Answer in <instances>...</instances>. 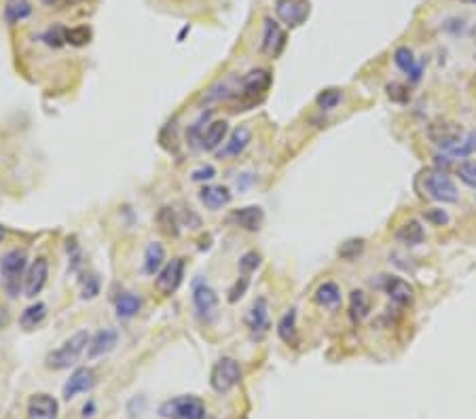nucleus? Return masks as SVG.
Returning <instances> with one entry per match:
<instances>
[{
	"instance_id": "nucleus-46",
	"label": "nucleus",
	"mask_w": 476,
	"mask_h": 419,
	"mask_svg": "<svg viewBox=\"0 0 476 419\" xmlns=\"http://www.w3.org/2000/svg\"><path fill=\"white\" fill-rule=\"evenodd\" d=\"M472 38H474V43H476V26L472 28Z\"/></svg>"
},
{
	"instance_id": "nucleus-42",
	"label": "nucleus",
	"mask_w": 476,
	"mask_h": 419,
	"mask_svg": "<svg viewBox=\"0 0 476 419\" xmlns=\"http://www.w3.org/2000/svg\"><path fill=\"white\" fill-rule=\"evenodd\" d=\"M426 218L430 220V222H434V225H444L447 220H449V216H447V212H442V210H428V214H426Z\"/></svg>"
},
{
	"instance_id": "nucleus-2",
	"label": "nucleus",
	"mask_w": 476,
	"mask_h": 419,
	"mask_svg": "<svg viewBox=\"0 0 476 419\" xmlns=\"http://www.w3.org/2000/svg\"><path fill=\"white\" fill-rule=\"evenodd\" d=\"M87 346H89V332L87 330L74 332L70 339L64 341L62 348H57L55 352L47 354V358H45L47 369H53V371L70 369L72 364L78 362V358L83 356V352L87 350Z\"/></svg>"
},
{
	"instance_id": "nucleus-40",
	"label": "nucleus",
	"mask_w": 476,
	"mask_h": 419,
	"mask_svg": "<svg viewBox=\"0 0 476 419\" xmlns=\"http://www.w3.org/2000/svg\"><path fill=\"white\" fill-rule=\"evenodd\" d=\"M248 284H250V278H248V276H241V278L235 282V286L229 290V301H231V303H235L237 299H241V297H244V292H246V288H248Z\"/></svg>"
},
{
	"instance_id": "nucleus-11",
	"label": "nucleus",
	"mask_w": 476,
	"mask_h": 419,
	"mask_svg": "<svg viewBox=\"0 0 476 419\" xmlns=\"http://www.w3.org/2000/svg\"><path fill=\"white\" fill-rule=\"evenodd\" d=\"M47 278H49V263H47L45 257H38L28 267L26 278H24V292H26V297L34 299L36 294H41V290L47 284Z\"/></svg>"
},
{
	"instance_id": "nucleus-6",
	"label": "nucleus",
	"mask_w": 476,
	"mask_h": 419,
	"mask_svg": "<svg viewBox=\"0 0 476 419\" xmlns=\"http://www.w3.org/2000/svg\"><path fill=\"white\" fill-rule=\"evenodd\" d=\"M463 129L459 123L451 121V119H434L428 125V138L434 146L442 148V150H451L461 142Z\"/></svg>"
},
{
	"instance_id": "nucleus-22",
	"label": "nucleus",
	"mask_w": 476,
	"mask_h": 419,
	"mask_svg": "<svg viewBox=\"0 0 476 419\" xmlns=\"http://www.w3.org/2000/svg\"><path fill=\"white\" fill-rule=\"evenodd\" d=\"M394 62H396V66H398L402 72H407V74L411 76L413 83L419 80V76H421V64L415 62L413 51H411L409 47H398L396 53H394Z\"/></svg>"
},
{
	"instance_id": "nucleus-15",
	"label": "nucleus",
	"mask_w": 476,
	"mask_h": 419,
	"mask_svg": "<svg viewBox=\"0 0 476 419\" xmlns=\"http://www.w3.org/2000/svg\"><path fill=\"white\" fill-rule=\"evenodd\" d=\"M269 87H271V72L269 70L256 68V70H250L241 78V92H244V96L256 98V96H262Z\"/></svg>"
},
{
	"instance_id": "nucleus-12",
	"label": "nucleus",
	"mask_w": 476,
	"mask_h": 419,
	"mask_svg": "<svg viewBox=\"0 0 476 419\" xmlns=\"http://www.w3.org/2000/svg\"><path fill=\"white\" fill-rule=\"evenodd\" d=\"M286 47V32L281 30V26L267 17L265 20V28H262V45L260 51L269 57H277L281 53V49Z\"/></svg>"
},
{
	"instance_id": "nucleus-21",
	"label": "nucleus",
	"mask_w": 476,
	"mask_h": 419,
	"mask_svg": "<svg viewBox=\"0 0 476 419\" xmlns=\"http://www.w3.org/2000/svg\"><path fill=\"white\" fill-rule=\"evenodd\" d=\"M229 134V123L227 121H212L208 129L202 136V146L206 150H216Z\"/></svg>"
},
{
	"instance_id": "nucleus-8",
	"label": "nucleus",
	"mask_w": 476,
	"mask_h": 419,
	"mask_svg": "<svg viewBox=\"0 0 476 419\" xmlns=\"http://www.w3.org/2000/svg\"><path fill=\"white\" fill-rule=\"evenodd\" d=\"M184 278V259H172L161 267V271L155 278V290L163 297H172Z\"/></svg>"
},
{
	"instance_id": "nucleus-35",
	"label": "nucleus",
	"mask_w": 476,
	"mask_h": 419,
	"mask_svg": "<svg viewBox=\"0 0 476 419\" xmlns=\"http://www.w3.org/2000/svg\"><path fill=\"white\" fill-rule=\"evenodd\" d=\"M457 176L463 185L476 189V159H470V161H463L459 167H457Z\"/></svg>"
},
{
	"instance_id": "nucleus-24",
	"label": "nucleus",
	"mask_w": 476,
	"mask_h": 419,
	"mask_svg": "<svg viewBox=\"0 0 476 419\" xmlns=\"http://www.w3.org/2000/svg\"><path fill=\"white\" fill-rule=\"evenodd\" d=\"M163 265H165V248L159 241L148 243L146 253H144V271L148 276H155L161 271Z\"/></svg>"
},
{
	"instance_id": "nucleus-23",
	"label": "nucleus",
	"mask_w": 476,
	"mask_h": 419,
	"mask_svg": "<svg viewBox=\"0 0 476 419\" xmlns=\"http://www.w3.org/2000/svg\"><path fill=\"white\" fill-rule=\"evenodd\" d=\"M5 22L7 24H20L24 20H28L32 15V5L28 3V0H7L5 3Z\"/></svg>"
},
{
	"instance_id": "nucleus-26",
	"label": "nucleus",
	"mask_w": 476,
	"mask_h": 419,
	"mask_svg": "<svg viewBox=\"0 0 476 419\" xmlns=\"http://www.w3.org/2000/svg\"><path fill=\"white\" fill-rule=\"evenodd\" d=\"M250 142H252L250 129H248V127H237V129L231 134V138H229V142H227V146H225V155H227V157H239V155L248 148Z\"/></svg>"
},
{
	"instance_id": "nucleus-13",
	"label": "nucleus",
	"mask_w": 476,
	"mask_h": 419,
	"mask_svg": "<svg viewBox=\"0 0 476 419\" xmlns=\"http://www.w3.org/2000/svg\"><path fill=\"white\" fill-rule=\"evenodd\" d=\"M59 402L51 394H34L28 400V419H57Z\"/></svg>"
},
{
	"instance_id": "nucleus-36",
	"label": "nucleus",
	"mask_w": 476,
	"mask_h": 419,
	"mask_svg": "<svg viewBox=\"0 0 476 419\" xmlns=\"http://www.w3.org/2000/svg\"><path fill=\"white\" fill-rule=\"evenodd\" d=\"M476 152V129L468 134V138L463 142H459V146L451 148V157H468Z\"/></svg>"
},
{
	"instance_id": "nucleus-27",
	"label": "nucleus",
	"mask_w": 476,
	"mask_h": 419,
	"mask_svg": "<svg viewBox=\"0 0 476 419\" xmlns=\"http://www.w3.org/2000/svg\"><path fill=\"white\" fill-rule=\"evenodd\" d=\"M316 303L320 307L326 309H335L341 303V288L335 282H324L318 290H316Z\"/></svg>"
},
{
	"instance_id": "nucleus-41",
	"label": "nucleus",
	"mask_w": 476,
	"mask_h": 419,
	"mask_svg": "<svg viewBox=\"0 0 476 419\" xmlns=\"http://www.w3.org/2000/svg\"><path fill=\"white\" fill-rule=\"evenodd\" d=\"M216 176V170L212 165H206V167H200V170H195L193 174H190V178H193L195 183H202V180H212Z\"/></svg>"
},
{
	"instance_id": "nucleus-38",
	"label": "nucleus",
	"mask_w": 476,
	"mask_h": 419,
	"mask_svg": "<svg viewBox=\"0 0 476 419\" xmlns=\"http://www.w3.org/2000/svg\"><path fill=\"white\" fill-rule=\"evenodd\" d=\"M66 30L64 28H59V26H53V28H49L45 34H43V41L49 45V47H62L64 43H66Z\"/></svg>"
},
{
	"instance_id": "nucleus-39",
	"label": "nucleus",
	"mask_w": 476,
	"mask_h": 419,
	"mask_svg": "<svg viewBox=\"0 0 476 419\" xmlns=\"http://www.w3.org/2000/svg\"><path fill=\"white\" fill-rule=\"evenodd\" d=\"M258 265H260V257L256 253H246L239 259V271H241V276H250L252 271H256Z\"/></svg>"
},
{
	"instance_id": "nucleus-18",
	"label": "nucleus",
	"mask_w": 476,
	"mask_h": 419,
	"mask_svg": "<svg viewBox=\"0 0 476 419\" xmlns=\"http://www.w3.org/2000/svg\"><path fill=\"white\" fill-rule=\"evenodd\" d=\"M386 292H388V297H390L396 305H400V307H409V305H413V301H415V290H413V286H411L407 280L396 278V276H392V278L386 280Z\"/></svg>"
},
{
	"instance_id": "nucleus-14",
	"label": "nucleus",
	"mask_w": 476,
	"mask_h": 419,
	"mask_svg": "<svg viewBox=\"0 0 476 419\" xmlns=\"http://www.w3.org/2000/svg\"><path fill=\"white\" fill-rule=\"evenodd\" d=\"M93 385H95V373H93V369L80 367V369H76V371L70 375V379L66 381V385H64V398H66V400H72L76 394H85V392H89Z\"/></svg>"
},
{
	"instance_id": "nucleus-9",
	"label": "nucleus",
	"mask_w": 476,
	"mask_h": 419,
	"mask_svg": "<svg viewBox=\"0 0 476 419\" xmlns=\"http://www.w3.org/2000/svg\"><path fill=\"white\" fill-rule=\"evenodd\" d=\"M193 305H195L200 320L212 322L218 313V294L206 282H197L193 288Z\"/></svg>"
},
{
	"instance_id": "nucleus-29",
	"label": "nucleus",
	"mask_w": 476,
	"mask_h": 419,
	"mask_svg": "<svg viewBox=\"0 0 476 419\" xmlns=\"http://www.w3.org/2000/svg\"><path fill=\"white\" fill-rule=\"evenodd\" d=\"M368 311H370V301H368L366 292L354 290L349 294V318H351V322L354 324L362 322L368 315Z\"/></svg>"
},
{
	"instance_id": "nucleus-37",
	"label": "nucleus",
	"mask_w": 476,
	"mask_h": 419,
	"mask_svg": "<svg viewBox=\"0 0 476 419\" xmlns=\"http://www.w3.org/2000/svg\"><path fill=\"white\" fill-rule=\"evenodd\" d=\"M388 96L392 102H398V104H407L411 94H409V87L407 85H400V83H390L388 85Z\"/></svg>"
},
{
	"instance_id": "nucleus-19",
	"label": "nucleus",
	"mask_w": 476,
	"mask_h": 419,
	"mask_svg": "<svg viewBox=\"0 0 476 419\" xmlns=\"http://www.w3.org/2000/svg\"><path fill=\"white\" fill-rule=\"evenodd\" d=\"M231 191L227 187H220V185H212V187H204L200 191V199L202 204L208 208V210H220L225 206L231 204Z\"/></svg>"
},
{
	"instance_id": "nucleus-32",
	"label": "nucleus",
	"mask_w": 476,
	"mask_h": 419,
	"mask_svg": "<svg viewBox=\"0 0 476 419\" xmlns=\"http://www.w3.org/2000/svg\"><path fill=\"white\" fill-rule=\"evenodd\" d=\"M341 98H343L341 90L330 87V90H324V92H320V94H318L316 104H318L322 111H332V108H337V106L341 104Z\"/></svg>"
},
{
	"instance_id": "nucleus-34",
	"label": "nucleus",
	"mask_w": 476,
	"mask_h": 419,
	"mask_svg": "<svg viewBox=\"0 0 476 419\" xmlns=\"http://www.w3.org/2000/svg\"><path fill=\"white\" fill-rule=\"evenodd\" d=\"M66 43L72 45V47H83L91 41V28L87 26H76V28H70L66 30Z\"/></svg>"
},
{
	"instance_id": "nucleus-33",
	"label": "nucleus",
	"mask_w": 476,
	"mask_h": 419,
	"mask_svg": "<svg viewBox=\"0 0 476 419\" xmlns=\"http://www.w3.org/2000/svg\"><path fill=\"white\" fill-rule=\"evenodd\" d=\"M364 253V239H347L339 248V257L343 261H356Z\"/></svg>"
},
{
	"instance_id": "nucleus-10",
	"label": "nucleus",
	"mask_w": 476,
	"mask_h": 419,
	"mask_svg": "<svg viewBox=\"0 0 476 419\" xmlns=\"http://www.w3.org/2000/svg\"><path fill=\"white\" fill-rule=\"evenodd\" d=\"M246 326L250 330V334L254 339H262L265 334L269 332L271 328V320H269V307H267V301L260 297L252 303L250 311L246 313Z\"/></svg>"
},
{
	"instance_id": "nucleus-47",
	"label": "nucleus",
	"mask_w": 476,
	"mask_h": 419,
	"mask_svg": "<svg viewBox=\"0 0 476 419\" xmlns=\"http://www.w3.org/2000/svg\"><path fill=\"white\" fill-rule=\"evenodd\" d=\"M463 3H470V5H476V0H463Z\"/></svg>"
},
{
	"instance_id": "nucleus-17",
	"label": "nucleus",
	"mask_w": 476,
	"mask_h": 419,
	"mask_svg": "<svg viewBox=\"0 0 476 419\" xmlns=\"http://www.w3.org/2000/svg\"><path fill=\"white\" fill-rule=\"evenodd\" d=\"M262 220H265V212L258 206H248L241 210H233L229 214V222H233L246 231H258L262 227Z\"/></svg>"
},
{
	"instance_id": "nucleus-5",
	"label": "nucleus",
	"mask_w": 476,
	"mask_h": 419,
	"mask_svg": "<svg viewBox=\"0 0 476 419\" xmlns=\"http://www.w3.org/2000/svg\"><path fill=\"white\" fill-rule=\"evenodd\" d=\"M161 415L167 419H204L206 404L197 396H178L161 406Z\"/></svg>"
},
{
	"instance_id": "nucleus-30",
	"label": "nucleus",
	"mask_w": 476,
	"mask_h": 419,
	"mask_svg": "<svg viewBox=\"0 0 476 419\" xmlns=\"http://www.w3.org/2000/svg\"><path fill=\"white\" fill-rule=\"evenodd\" d=\"M45 318H47V305L38 301V303L24 309V313L20 315V324H22L24 330H34Z\"/></svg>"
},
{
	"instance_id": "nucleus-7",
	"label": "nucleus",
	"mask_w": 476,
	"mask_h": 419,
	"mask_svg": "<svg viewBox=\"0 0 476 419\" xmlns=\"http://www.w3.org/2000/svg\"><path fill=\"white\" fill-rule=\"evenodd\" d=\"M275 15L284 26L299 28L309 20L312 5H309V0H277Z\"/></svg>"
},
{
	"instance_id": "nucleus-20",
	"label": "nucleus",
	"mask_w": 476,
	"mask_h": 419,
	"mask_svg": "<svg viewBox=\"0 0 476 419\" xmlns=\"http://www.w3.org/2000/svg\"><path fill=\"white\" fill-rule=\"evenodd\" d=\"M277 334H279V339L286 346L297 348V343H299V332H297V311L295 309L286 311L279 318V322H277Z\"/></svg>"
},
{
	"instance_id": "nucleus-43",
	"label": "nucleus",
	"mask_w": 476,
	"mask_h": 419,
	"mask_svg": "<svg viewBox=\"0 0 476 419\" xmlns=\"http://www.w3.org/2000/svg\"><path fill=\"white\" fill-rule=\"evenodd\" d=\"M41 3H43V5H47V7H53V5H57V3H59V0H41Z\"/></svg>"
},
{
	"instance_id": "nucleus-45",
	"label": "nucleus",
	"mask_w": 476,
	"mask_h": 419,
	"mask_svg": "<svg viewBox=\"0 0 476 419\" xmlns=\"http://www.w3.org/2000/svg\"><path fill=\"white\" fill-rule=\"evenodd\" d=\"M3 237H5V227L0 225V239H3Z\"/></svg>"
},
{
	"instance_id": "nucleus-1",
	"label": "nucleus",
	"mask_w": 476,
	"mask_h": 419,
	"mask_svg": "<svg viewBox=\"0 0 476 419\" xmlns=\"http://www.w3.org/2000/svg\"><path fill=\"white\" fill-rule=\"evenodd\" d=\"M415 189L421 197L442 204H455L459 197L455 183L442 170H436V167H428V170H421L417 174Z\"/></svg>"
},
{
	"instance_id": "nucleus-16",
	"label": "nucleus",
	"mask_w": 476,
	"mask_h": 419,
	"mask_svg": "<svg viewBox=\"0 0 476 419\" xmlns=\"http://www.w3.org/2000/svg\"><path fill=\"white\" fill-rule=\"evenodd\" d=\"M117 341H119V334H117V330H113V328H104V330H100L98 334H95L93 339H89V346H87V358H100V356H104V354H111L113 350H115V346H117Z\"/></svg>"
},
{
	"instance_id": "nucleus-4",
	"label": "nucleus",
	"mask_w": 476,
	"mask_h": 419,
	"mask_svg": "<svg viewBox=\"0 0 476 419\" xmlns=\"http://www.w3.org/2000/svg\"><path fill=\"white\" fill-rule=\"evenodd\" d=\"M241 379V367L235 358H220L210 371V385L216 394L231 392Z\"/></svg>"
},
{
	"instance_id": "nucleus-44",
	"label": "nucleus",
	"mask_w": 476,
	"mask_h": 419,
	"mask_svg": "<svg viewBox=\"0 0 476 419\" xmlns=\"http://www.w3.org/2000/svg\"><path fill=\"white\" fill-rule=\"evenodd\" d=\"M5 324V309H0V326Z\"/></svg>"
},
{
	"instance_id": "nucleus-3",
	"label": "nucleus",
	"mask_w": 476,
	"mask_h": 419,
	"mask_svg": "<svg viewBox=\"0 0 476 419\" xmlns=\"http://www.w3.org/2000/svg\"><path fill=\"white\" fill-rule=\"evenodd\" d=\"M26 267H28V255L26 250H20V248L9 250V253L0 259V274H3L7 290L13 297L20 292V282L26 274Z\"/></svg>"
},
{
	"instance_id": "nucleus-28",
	"label": "nucleus",
	"mask_w": 476,
	"mask_h": 419,
	"mask_svg": "<svg viewBox=\"0 0 476 419\" xmlns=\"http://www.w3.org/2000/svg\"><path fill=\"white\" fill-rule=\"evenodd\" d=\"M142 307V299L138 294H132V292H125L121 294L117 301H115V311L121 320H130L134 318Z\"/></svg>"
},
{
	"instance_id": "nucleus-31",
	"label": "nucleus",
	"mask_w": 476,
	"mask_h": 419,
	"mask_svg": "<svg viewBox=\"0 0 476 419\" xmlns=\"http://www.w3.org/2000/svg\"><path fill=\"white\" fill-rule=\"evenodd\" d=\"M157 225H159V229L165 233V235H169V237H176L178 233H180V225H178V218H176V214H174V210L172 208H161L159 210V214H157Z\"/></svg>"
},
{
	"instance_id": "nucleus-25",
	"label": "nucleus",
	"mask_w": 476,
	"mask_h": 419,
	"mask_svg": "<svg viewBox=\"0 0 476 419\" xmlns=\"http://www.w3.org/2000/svg\"><path fill=\"white\" fill-rule=\"evenodd\" d=\"M396 239L400 243H407V246H419L426 239V231H424L419 220H407L402 227H398Z\"/></svg>"
}]
</instances>
